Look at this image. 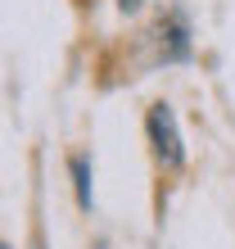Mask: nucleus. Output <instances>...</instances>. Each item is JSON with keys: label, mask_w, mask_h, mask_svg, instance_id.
Listing matches in <instances>:
<instances>
[{"label": "nucleus", "mask_w": 235, "mask_h": 249, "mask_svg": "<svg viewBox=\"0 0 235 249\" xmlns=\"http://www.w3.org/2000/svg\"><path fill=\"white\" fill-rule=\"evenodd\" d=\"M145 131H150V145H154V159L163 168H181L185 163V145H181V131H176V113L172 105H150L145 113Z\"/></svg>", "instance_id": "obj_1"}, {"label": "nucleus", "mask_w": 235, "mask_h": 249, "mask_svg": "<svg viewBox=\"0 0 235 249\" xmlns=\"http://www.w3.org/2000/svg\"><path fill=\"white\" fill-rule=\"evenodd\" d=\"M154 36H158V59L163 64H176V59L190 54V27H185L181 14H168V18L154 27Z\"/></svg>", "instance_id": "obj_2"}, {"label": "nucleus", "mask_w": 235, "mask_h": 249, "mask_svg": "<svg viewBox=\"0 0 235 249\" xmlns=\"http://www.w3.org/2000/svg\"><path fill=\"white\" fill-rule=\"evenodd\" d=\"M72 186H77V204L91 209L95 195H91V159L86 154H72Z\"/></svg>", "instance_id": "obj_3"}, {"label": "nucleus", "mask_w": 235, "mask_h": 249, "mask_svg": "<svg viewBox=\"0 0 235 249\" xmlns=\"http://www.w3.org/2000/svg\"><path fill=\"white\" fill-rule=\"evenodd\" d=\"M140 5H145V0H118V9H122V14H136Z\"/></svg>", "instance_id": "obj_4"}, {"label": "nucleus", "mask_w": 235, "mask_h": 249, "mask_svg": "<svg viewBox=\"0 0 235 249\" xmlns=\"http://www.w3.org/2000/svg\"><path fill=\"white\" fill-rule=\"evenodd\" d=\"M5 249H9V245H5Z\"/></svg>", "instance_id": "obj_5"}]
</instances>
